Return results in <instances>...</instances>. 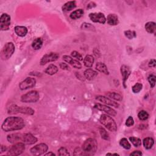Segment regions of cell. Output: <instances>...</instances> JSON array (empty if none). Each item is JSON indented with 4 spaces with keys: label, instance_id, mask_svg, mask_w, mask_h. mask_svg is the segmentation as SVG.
Masks as SVG:
<instances>
[{
    "label": "cell",
    "instance_id": "9a60e30c",
    "mask_svg": "<svg viewBox=\"0 0 156 156\" xmlns=\"http://www.w3.org/2000/svg\"><path fill=\"white\" fill-rule=\"evenodd\" d=\"M96 100L97 101H98L100 102H101L103 103H104L107 105H109L110 106L116 107V108H118L120 105L118 103H117L113 101H112V100L109 99V98H107L104 96H98L96 98Z\"/></svg>",
    "mask_w": 156,
    "mask_h": 156
},
{
    "label": "cell",
    "instance_id": "83f0119b",
    "mask_svg": "<svg viewBox=\"0 0 156 156\" xmlns=\"http://www.w3.org/2000/svg\"><path fill=\"white\" fill-rule=\"evenodd\" d=\"M43 45V40L41 38H35L32 43V47L35 50H38Z\"/></svg>",
    "mask_w": 156,
    "mask_h": 156
},
{
    "label": "cell",
    "instance_id": "1f68e13d",
    "mask_svg": "<svg viewBox=\"0 0 156 156\" xmlns=\"http://www.w3.org/2000/svg\"><path fill=\"white\" fill-rule=\"evenodd\" d=\"M139 118L142 121H145L148 120L149 118V114L145 110L140 111L138 114Z\"/></svg>",
    "mask_w": 156,
    "mask_h": 156
},
{
    "label": "cell",
    "instance_id": "484cf974",
    "mask_svg": "<svg viewBox=\"0 0 156 156\" xmlns=\"http://www.w3.org/2000/svg\"><path fill=\"white\" fill-rule=\"evenodd\" d=\"M58 68L54 64H51L49 65L46 69L45 70V73L49 75H54L58 72Z\"/></svg>",
    "mask_w": 156,
    "mask_h": 156
},
{
    "label": "cell",
    "instance_id": "4316f807",
    "mask_svg": "<svg viewBox=\"0 0 156 156\" xmlns=\"http://www.w3.org/2000/svg\"><path fill=\"white\" fill-rule=\"evenodd\" d=\"M84 14V10L82 9H79L76 10V11H73L71 14H70V18L73 20H77L78 18H80L81 17L83 16Z\"/></svg>",
    "mask_w": 156,
    "mask_h": 156
},
{
    "label": "cell",
    "instance_id": "277c9868",
    "mask_svg": "<svg viewBox=\"0 0 156 156\" xmlns=\"http://www.w3.org/2000/svg\"><path fill=\"white\" fill-rule=\"evenodd\" d=\"M15 47L13 43L8 42L4 46L1 53V57L2 60L6 61L11 58L15 52Z\"/></svg>",
    "mask_w": 156,
    "mask_h": 156
},
{
    "label": "cell",
    "instance_id": "ee69618b",
    "mask_svg": "<svg viewBox=\"0 0 156 156\" xmlns=\"http://www.w3.org/2000/svg\"><path fill=\"white\" fill-rule=\"evenodd\" d=\"M155 65H156V61H155V59H151V60L150 61L149 64H148V66H149V67H150V68L155 67Z\"/></svg>",
    "mask_w": 156,
    "mask_h": 156
},
{
    "label": "cell",
    "instance_id": "9c48e42d",
    "mask_svg": "<svg viewBox=\"0 0 156 156\" xmlns=\"http://www.w3.org/2000/svg\"><path fill=\"white\" fill-rule=\"evenodd\" d=\"M58 57H59V54L56 53H50L44 55L41 58L40 64L41 65H45L48 63L51 62L56 61Z\"/></svg>",
    "mask_w": 156,
    "mask_h": 156
},
{
    "label": "cell",
    "instance_id": "e0dca14e",
    "mask_svg": "<svg viewBox=\"0 0 156 156\" xmlns=\"http://www.w3.org/2000/svg\"><path fill=\"white\" fill-rule=\"evenodd\" d=\"M7 139L10 143H18L20 140L23 139V135L20 134H12L7 135Z\"/></svg>",
    "mask_w": 156,
    "mask_h": 156
},
{
    "label": "cell",
    "instance_id": "4dcf8cb0",
    "mask_svg": "<svg viewBox=\"0 0 156 156\" xmlns=\"http://www.w3.org/2000/svg\"><path fill=\"white\" fill-rule=\"evenodd\" d=\"M129 140L135 147H140L142 145V141L139 138L135 137V136H131L129 138Z\"/></svg>",
    "mask_w": 156,
    "mask_h": 156
},
{
    "label": "cell",
    "instance_id": "7dc6e473",
    "mask_svg": "<svg viewBox=\"0 0 156 156\" xmlns=\"http://www.w3.org/2000/svg\"><path fill=\"white\" fill-rule=\"evenodd\" d=\"M6 151V146H3V145H1V153H3V152Z\"/></svg>",
    "mask_w": 156,
    "mask_h": 156
},
{
    "label": "cell",
    "instance_id": "6da1fadb",
    "mask_svg": "<svg viewBox=\"0 0 156 156\" xmlns=\"http://www.w3.org/2000/svg\"><path fill=\"white\" fill-rule=\"evenodd\" d=\"M25 126V121L20 117L9 116L3 123L1 128L5 132H11L21 130Z\"/></svg>",
    "mask_w": 156,
    "mask_h": 156
},
{
    "label": "cell",
    "instance_id": "b9f144b4",
    "mask_svg": "<svg viewBox=\"0 0 156 156\" xmlns=\"http://www.w3.org/2000/svg\"><path fill=\"white\" fill-rule=\"evenodd\" d=\"M60 68L61 69L64 70H70V68L65 63H61L60 65Z\"/></svg>",
    "mask_w": 156,
    "mask_h": 156
},
{
    "label": "cell",
    "instance_id": "ac0fdd59",
    "mask_svg": "<svg viewBox=\"0 0 156 156\" xmlns=\"http://www.w3.org/2000/svg\"><path fill=\"white\" fill-rule=\"evenodd\" d=\"M106 21L109 25L116 26L119 23L118 17L116 14H111L107 16L106 18Z\"/></svg>",
    "mask_w": 156,
    "mask_h": 156
},
{
    "label": "cell",
    "instance_id": "d6986e66",
    "mask_svg": "<svg viewBox=\"0 0 156 156\" xmlns=\"http://www.w3.org/2000/svg\"><path fill=\"white\" fill-rule=\"evenodd\" d=\"M14 31L15 34L19 37H25L27 34V29L25 26H17L14 28Z\"/></svg>",
    "mask_w": 156,
    "mask_h": 156
},
{
    "label": "cell",
    "instance_id": "8992f818",
    "mask_svg": "<svg viewBox=\"0 0 156 156\" xmlns=\"http://www.w3.org/2000/svg\"><path fill=\"white\" fill-rule=\"evenodd\" d=\"M9 113H21L23 114L32 115L34 114L35 111L28 107H18L16 105H13L9 107Z\"/></svg>",
    "mask_w": 156,
    "mask_h": 156
},
{
    "label": "cell",
    "instance_id": "3957f363",
    "mask_svg": "<svg viewBox=\"0 0 156 156\" xmlns=\"http://www.w3.org/2000/svg\"><path fill=\"white\" fill-rule=\"evenodd\" d=\"M98 149V143L96 140L89 139L86 140L82 144L83 151L89 154H94Z\"/></svg>",
    "mask_w": 156,
    "mask_h": 156
},
{
    "label": "cell",
    "instance_id": "ab89813d",
    "mask_svg": "<svg viewBox=\"0 0 156 156\" xmlns=\"http://www.w3.org/2000/svg\"><path fill=\"white\" fill-rule=\"evenodd\" d=\"M58 154L59 155H70V153L68 152V150L64 147L61 148L58 150Z\"/></svg>",
    "mask_w": 156,
    "mask_h": 156
},
{
    "label": "cell",
    "instance_id": "d4e9b609",
    "mask_svg": "<svg viewBox=\"0 0 156 156\" xmlns=\"http://www.w3.org/2000/svg\"><path fill=\"white\" fill-rule=\"evenodd\" d=\"M95 62L94 57L91 55H87L84 59V64L87 68H91Z\"/></svg>",
    "mask_w": 156,
    "mask_h": 156
},
{
    "label": "cell",
    "instance_id": "74e56055",
    "mask_svg": "<svg viewBox=\"0 0 156 156\" xmlns=\"http://www.w3.org/2000/svg\"><path fill=\"white\" fill-rule=\"evenodd\" d=\"M148 82H150L151 87L152 89V88L155 87V81H156L155 76L154 74L150 75L148 78Z\"/></svg>",
    "mask_w": 156,
    "mask_h": 156
},
{
    "label": "cell",
    "instance_id": "7402d4cb",
    "mask_svg": "<svg viewBox=\"0 0 156 156\" xmlns=\"http://www.w3.org/2000/svg\"><path fill=\"white\" fill-rule=\"evenodd\" d=\"M146 31L150 34H155L156 31V24L155 22H150L146 23L144 26Z\"/></svg>",
    "mask_w": 156,
    "mask_h": 156
},
{
    "label": "cell",
    "instance_id": "f35d334b",
    "mask_svg": "<svg viewBox=\"0 0 156 156\" xmlns=\"http://www.w3.org/2000/svg\"><path fill=\"white\" fill-rule=\"evenodd\" d=\"M71 55H72V56L73 57L76 58L77 61H82V60H83L82 56L81 55V54H80L79 53H78L77 51H74L72 52Z\"/></svg>",
    "mask_w": 156,
    "mask_h": 156
},
{
    "label": "cell",
    "instance_id": "7c38bea8",
    "mask_svg": "<svg viewBox=\"0 0 156 156\" xmlns=\"http://www.w3.org/2000/svg\"><path fill=\"white\" fill-rule=\"evenodd\" d=\"M89 18L94 23H99L104 24L106 22V18L105 15L101 12L99 13H91L89 14Z\"/></svg>",
    "mask_w": 156,
    "mask_h": 156
},
{
    "label": "cell",
    "instance_id": "d590c367",
    "mask_svg": "<svg viewBox=\"0 0 156 156\" xmlns=\"http://www.w3.org/2000/svg\"><path fill=\"white\" fill-rule=\"evenodd\" d=\"M143 88V85L140 84V83H136L135 84L132 88V90L133 93H139Z\"/></svg>",
    "mask_w": 156,
    "mask_h": 156
},
{
    "label": "cell",
    "instance_id": "c3c4849f",
    "mask_svg": "<svg viewBox=\"0 0 156 156\" xmlns=\"http://www.w3.org/2000/svg\"><path fill=\"white\" fill-rule=\"evenodd\" d=\"M45 155H55V154H54V153H53V152H48V153H47V154H45Z\"/></svg>",
    "mask_w": 156,
    "mask_h": 156
},
{
    "label": "cell",
    "instance_id": "bcb514c9",
    "mask_svg": "<svg viewBox=\"0 0 156 156\" xmlns=\"http://www.w3.org/2000/svg\"><path fill=\"white\" fill-rule=\"evenodd\" d=\"M96 6V4L94 2H91L87 5V9H92L93 7H95Z\"/></svg>",
    "mask_w": 156,
    "mask_h": 156
},
{
    "label": "cell",
    "instance_id": "44dd1931",
    "mask_svg": "<svg viewBox=\"0 0 156 156\" xmlns=\"http://www.w3.org/2000/svg\"><path fill=\"white\" fill-rule=\"evenodd\" d=\"M97 75H98V73L90 69V68H89V69L86 70L84 72V76L88 80H93L97 76Z\"/></svg>",
    "mask_w": 156,
    "mask_h": 156
},
{
    "label": "cell",
    "instance_id": "7bdbcfd3",
    "mask_svg": "<svg viewBox=\"0 0 156 156\" xmlns=\"http://www.w3.org/2000/svg\"><path fill=\"white\" fill-rule=\"evenodd\" d=\"M62 58H63V60L65 61L66 62H67L68 64H69L73 58L72 57H71L70 56H64Z\"/></svg>",
    "mask_w": 156,
    "mask_h": 156
},
{
    "label": "cell",
    "instance_id": "30bf717a",
    "mask_svg": "<svg viewBox=\"0 0 156 156\" xmlns=\"http://www.w3.org/2000/svg\"><path fill=\"white\" fill-rule=\"evenodd\" d=\"M10 25H11V17L7 14H3L0 18V29L1 30H9Z\"/></svg>",
    "mask_w": 156,
    "mask_h": 156
},
{
    "label": "cell",
    "instance_id": "4fadbf2b",
    "mask_svg": "<svg viewBox=\"0 0 156 156\" xmlns=\"http://www.w3.org/2000/svg\"><path fill=\"white\" fill-rule=\"evenodd\" d=\"M94 107L95 109L99 110H101V111H103V112H104L112 116H115L116 115V112L114 109L111 108V107H109L107 105L97 103L95 104Z\"/></svg>",
    "mask_w": 156,
    "mask_h": 156
},
{
    "label": "cell",
    "instance_id": "5bb4252c",
    "mask_svg": "<svg viewBox=\"0 0 156 156\" xmlns=\"http://www.w3.org/2000/svg\"><path fill=\"white\" fill-rule=\"evenodd\" d=\"M120 71H121V75L123 76V86L124 88L126 87V81L128 80L129 76H130L131 73V68L129 66L125 65H123L121 66L120 68Z\"/></svg>",
    "mask_w": 156,
    "mask_h": 156
},
{
    "label": "cell",
    "instance_id": "8fae6325",
    "mask_svg": "<svg viewBox=\"0 0 156 156\" xmlns=\"http://www.w3.org/2000/svg\"><path fill=\"white\" fill-rule=\"evenodd\" d=\"M36 84V80L32 77H27L19 84V87L22 90L31 89Z\"/></svg>",
    "mask_w": 156,
    "mask_h": 156
},
{
    "label": "cell",
    "instance_id": "f1b7e54d",
    "mask_svg": "<svg viewBox=\"0 0 156 156\" xmlns=\"http://www.w3.org/2000/svg\"><path fill=\"white\" fill-rule=\"evenodd\" d=\"M106 95L110 98L113 99V100H115L116 101H122L123 100V97L119 95L118 93H115V92H109L106 93Z\"/></svg>",
    "mask_w": 156,
    "mask_h": 156
},
{
    "label": "cell",
    "instance_id": "60d3db41",
    "mask_svg": "<svg viewBox=\"0 0 156 156\" xmlns=\"http://www.w3.org/2000/svg\"><path fill=\"white\" fill-rule=\"evenodd\" d=\"M134 124V118H132V116H129L128 118L126 120V125L128 126V127H130V126H133Z\"/></svg>",
    "mask_w": 156,
    "mask_h": 156
},
{
    "label": "cell",
    "instance_id": "2e32d148",
    "mask_svg": "<svg viewBox=\"0 0 156 156\" xmlns=\"http://www.w3.org/2000/svg\"><path fill=\"white\" fill-rule=\"evenodd\" d=\"M22 140L26 144H33L37 142V139L32 134L27 133L23 135Z\"/></svg>",
    "mask_w": 156,
    "mask_h": 156
},
{
    "label": "cell",
    "instance_id": "f546056e",
    "mask_svg": "<svg viewBox=\"0 0 156 156\" xmlns=\"http://www.w3.org/2000/svg\"><path fill=\"white\" fill-rule=\"evenodd\" d=\"M120 144L126 150H130L131 148V145L126 138H123L120 141Z\"/></svg>",
    "mask_w": 156,
    "mask_h": 156
},
{
    "label": "cell",
    "instance_id": "ffe728a7",
    "mask_svg": "<svg viewBox=\"0 0 156 156\" xmlns=\"http://www.w3.org/2000/svg\"><path fill=\"white\" fill-rule=\"evenodd\" d=\"M76 7V2L75 1H68L64 4L62 6V9L63 12H68L71 11L73 9H74Z\"/></svg>",
    "mask_w": 156,
    "mask_h": 156
},
{
    "label": "cell",
    "instance_id": "52a82bcc",
    "mask_svg": "<svg viewBox=\"0 0 156 156\" xmlns=\"http://www.w3.org/2000/svg\"><path fill=\"white\" fill-rule=\"evenodd\" d=\"M25 150V145L23 143L18 142L13 145L9 149L7 154L10 155H19L22 154Z\"/></svg>",
    "mask_w": 156,
    "mask_h": 156
},
{
    "label": "cell",
    "instance_id": "cb8c5ba5",
    "mask_svg": "<svg viewBox=\"0 0 156 156\" xmlns=\"http://www.w3.org/2000/svg\"><path fill=\"white\" fill-rule=\"evenodd\" d=\"M143 144L145 149L150 150L152 148L154 144V140L151 137H146L143 140Z\"/></svg>",
    "mask_w": 156,
    "mask_h": 156
},
{
    "label": "cell",
    "instance_id": "7a4b0ae2",
    "mask_svg": "<svg viewBox=\"0 0 156 156\" xmlns=\"http://www.w3.org/2000/svg\"><path fill=\"white\" fill-rule=\"evenodd\" d=\"M100 121L101 123L109 131L111 132H116L117 130V126L115 120L109 115L103 114L101 115Z\"/></svg>",
    "mask_w": 156,
    "mask_h": 156
},
{
    "label": "cell",
    "instance_id": "d6a6232c",
    "mask_svg": "<svg viewBox=\"0 0 156 156\" xmlns=\"http://www.w3.org/2000/svg\"><path fill=\"white\" fill-rule=\"evenodd\" d=\"M81 29H84V30H89L91 31H95V27L91 24L87 23H84L81 25Z\"/></svg>",
    "mask_w": 156,
    "mask_h": 156
},
{
    "label": "cell",
    "instance_id": "8d00e7d4",
    "mask_svg": "<svg viewBox=\"0 0 156 156\" xmlns=\"http://www.w3.org/2000/svg\"><path fill=\"white\" fill-rule=\"evenodd\" d=\"M69 64L71 65H72L74 68H77V69H81V68H82L81 64L77 60L74 59V58H72V60L70 61V62Z\"/></svg>",
    "mask_w": 156,
    "mask_h": 156
},
{
    "label": "cell",
    "instance_id": "e575fe53",
    "mask_svg": "<svg viewBox=\"0 0 156 156\" xmlns=\"http://www.w3.org/2000/svg\"><path fill=\"white\" fill-rule=\"evenodd\" d=\"M100 132L102 139H103L104 140H110V136H109V134L107 133V132L103 128H100Z\"/></svg>",
    "mask_w": 156,
    "mask_h": 156
},
{
    "label": "cell",
    "instance_id": "f6af8a7d",
    "mask_svg": "<svg viewBox=\"0 0 156 156\" xmlns=\"http://www.w3.org/2000/svg\"><path fill=\"white\" fill-rule=\"evenodd\" d=\"M142 155V152L140 151H134L133 152H132V153L130 154V155H135V156H136V155H137V156H140V155Z\"/></svg>",
    "mask_w": 156,
    "mask_h": 156
},
{
    "label": "cell",
    "instance_id": "836d02e7",
    "mask_svg": "<svg viewBox=\"0 0 156 156\" xmlns=\"http://www.w3.org/2000/svg\"><path fill=\"white\" fill-rule=\"evenodd\" d=\"M124 33V35L126 36V37L129 39V40H132V39L136 37V34L134 31H131V30L125 31Z\"/></svg>",
    "mask_w": 156,
    "mask_h": 156
},
{
    "label": "cell",
    "instance_id": "ba28073f",
    "mask_svg": "<svg viewBox=\"0 0 156 156\" xmlns=\"http://www.w3.org/2000/svg\"><path fill=\"white\" fill-rule=\"evenodd\" d=\"M48 150V146L47 144L45 143H40L32 147L30 150V151L34 155H40L46 152Z\"/></svg>",
    "mask_w": 156,
    "mask_h": 156
},
{
    "label": "cell",
    "instance_id": "5b68a950",
    "mask_svg": "<svg viewBox=\"0 0 156 156\" xmlns=\"http://www.w3.org/2000/svg\"><path fill=\"white\" fill-rule=\"evenodd\" d=\"M39 98H40V95H39L38 92L32 90L22 95L21 97V101L26 103H36L38 101Z\"/></svg>",
    "mask_w": 156,
    "mask_h": 156
},
{
    "label": "cell",
    "instance_id": "603a6c76",
    "mask_svg": "<svg viewBox=\"0 0 156 156\" xmlns=\"http://www.w3.org/2000/svg\"><path fill=\"white\" fill-rule=\"evenodd\" d=\"M96 69L100 72L104 73L105 74H109V72L107 69V67L104 63L98 62L96 65Z\"/></svg>",
    "mask_w": 156,
    "mask_h": 156
}]
</instances>
